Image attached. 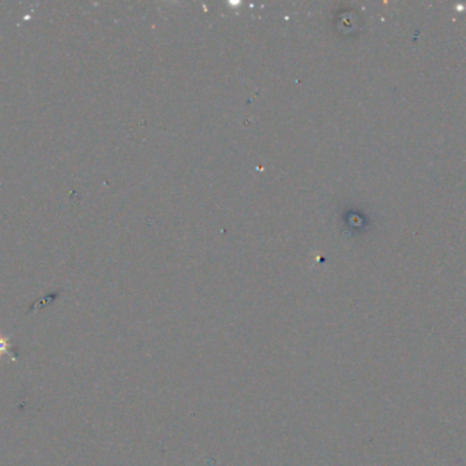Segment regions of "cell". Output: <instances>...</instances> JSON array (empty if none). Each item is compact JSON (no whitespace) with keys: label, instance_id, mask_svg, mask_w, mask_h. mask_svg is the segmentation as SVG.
Here are the masks:
<instances>
[{"label":"cell","instance_id":"1","mask_svg":"<svg viewBox=\"0 0 466 466\" xmlns=\"http://www.w3.org/2000/svg\"><path fill=\"white\" fill-rule=\"evenodd\" d=\"M10 353V345H9V340L0 335V357L3 354H9Z\"/></svg>","mask_w":466,"mask_h":466}]
</instances>
